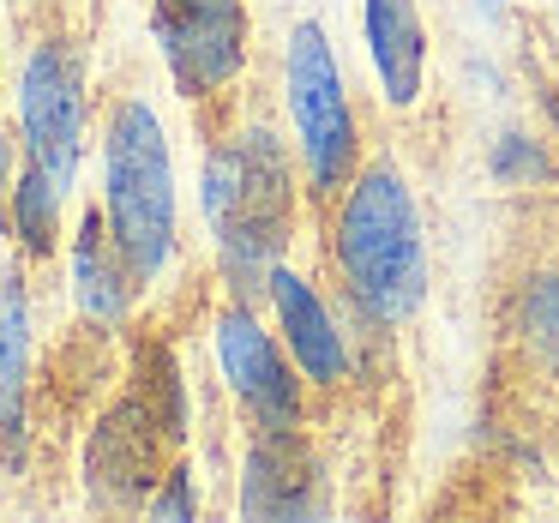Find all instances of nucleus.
<instances>
[{
	"label": "nucleus",
	"instance_id": "1",
	"mask_svg": "<svg viewBox=\"0 0 559 523\" xmlns=\"http://www.w3.org/2000/svg\"><path fill=\"white\" fill-rule=\"evenodd\" d=\"M337 265L355 307L373 325H397L427 295V253H421V217L397 169H367L349 187L337 217Z\"/></svg>",
	"mask_w": 559,
	"mask_h": 523
},
{
	"label": "nucleus",
	"instance_id": "2",
	"mask_svg": "<svg viewBox=\"0 0 559 523\" xmlns=\"http://www.w3.org/2000/svg\"><path fill=\"white\" fill-rule=\"evenodd\" d=\"M205 217L235 289H271V259L289 229V163L271 133H247L205 163Z\"/></svg>",
	"mask_w": 559,
	"mask_h": 523
},
{
	"label": "nucleus",
	"instance_id": "3",
	"mask_svg": "<svg viewBox=\"0 0 559 523\" xmlns=\"http://www.w3.org/2000/svg\"><path fill=\"white\" fill-rule=\"evenodd\" d=\"M109 229L139 283H151L175 241L169 145L145 103H121L109 121Z\"/></svg>",
	"mask_w": 559,
	"mask_h": 523
},
{
	"label": "nucleus",
	"instance_id": "4",
	"mask_svg": "<svg viewBox=\"0 0 559 523\" xmlns=\"http://www.w3.org/2000/svg\"><path fill=\"white\" fill-rule=\"evenodd\" d=\"M289 115L301 133V157L319 193H337V181L349 175L355 157V115H349V91H343L337 55H331L325 31L307 19L289 37Z\"/></svg>",
	"mask_w": 559,
	"mask_h": 523
},
{
	"label": "nucleus",
	"instance_id": "5",
	"mask_svg": "<svg viewBox=\"0 0 559 523\" xmlns=\"http://www.w3.org/2000/svg\"><path fill=\"white\" fill-rule=\"evenodd\" d=\"M151 31L163 43L169 73L193 97H205V91L229 85L241 73V55H247V7L241 0H157Z\"/></svg>",
	"mask_w": 559,
	"mask_h": 523
},
{
	"label": "nucleus",
	"instance_id": "6",
	"mask_svg": "<svg viewBox=\"0 0 559 523\" xmlns=\"http://www.w3.org/2000/svg\"><path fill=\"white\" fill-rule=\"evenodd\" d=\"M19 115H25L31 163H37L55 187H67L79 169V133H85V91H79V67L67 49L31 55L25 91H19Z\"/></svg>",
	"mask_w": 559,
	"mask_h": 523
},
{
	"label": "nucleus",
	"instance_id": "7",
	"mask_svg": "<svg viewBox=\"0 0 559 523\" xmlns=\"http://www.w3.org/2000/svg\"><path fill=\"white\" fill-rule=\"evenodd\" d=\"M217 355H223L229 385L241 391V403L259 415V427H265V433H289L295 415H301V403H295V379H289V361L277 355V343L253 325V313H223Z\"/></svg>",
	"mask_w": 559,
	"mask_h": 523
},
{
	"label": "nucleus",
	"instance_id": "8",
	"mask_svg": "<svg viewBox=\"0 0 559 523\" xmlns=\"http://www.w3.org/2000/svg\"><path fill=\"white\" fill-rule=\"evenodd\" d=\"M271 301H277L283 337H289V355L301 361V373L319 379V385H337V379L349 373V343L331 325L325 301H319L295 271H271Z\"/></svg>",
	"mask_w": 559,
	"mask_h": 523
},
{
	"label": "nucleus",
	"instance_id": "9",
	"mask_svg": "<svg viewBox=\"0 0 559 523\" xmlns=\"http://www.w3.org/2000/svg\"><path fill=\"white\" fill-rule=\"evenodd\" d=\"M367 49H373V73L397 109L421 97V67H427V37L415 0H367Z\"/></svg>",
	"mask_w": 559,
	"mask_h": 523
},
{
	"label": "nucleus",
	"instance_id": "10",
	"mask_svg": "<svg viewBox=\"0 0 559 523\" xmlns=\"http://www.w3.org/2000/svg\"><path fill=\"white\" fill-rule=\"evenodd\" d=\"M241 506H247V518H307V511H319L313 475L301 469V457L289 451L283 433H271L265 445H253Z\"/></svg>",
	"mask_w": 559,
	"mask_h": 523
},
{
	"label": "nucleus",
	"instance_id": "11",
	"mask_svg": "<svg viewBox=\"0 0 559 523\" xmlns=\"http://www.w3.org/2000/svg\"><path fill=\"white\" fill-rule=\"evenodd\" d=\"M25 361H31V313H25V283H0V439L7 463H19L25 439Z\"/></svg>",
	"mask_w": 559,
	"mask_h": 523
},
{
	"label": "nucleus",
	"instance_id": "12",
	"mask_svg": "<svg viewBox=\"0 0 559 523\" xmlns=\"http://www.w3.org/2000/svg\"><path fill=\"white\" fill-rule=\"evenodd\" d=\"M73 271H79V301H85L91 319H121L127 313V283L133 277V265H127L121 241H115L109 223H97V211L85 217V229H79V253H73Z\"/></svg>",
	"mask_w": 559,
	"mask_h": 523
},
{
	"label": "nucleus",
	"instance_id": "13",
	"mask_svg": "<svg viewBox=\"0 0 559 523\" xmlns=\"http://www.w3.org/2000/svg\"><path fill=\"white\" fill-rule=\"evenodd\" d=\"M55 211H61V187L31 163V175L13 187V229H19V241H25L37 259L55 253V223H61Z\"/></svg>",
	"mask_w": 559,
	"mask_h": 523
},
{
	"label": "nucleus",
	"instance_id": "14",
	"mask_svg": "<svg viewBox=\"0 0 559 523\" xmlns=\"http://www.w3.org/2000/svg\"><path fill=\"white\" fill-rule=\"evenodd\" d=\"M523 337L535 343V355H542L547 367H559V277H535L530 289H523Z\"/></svg>",
	"mask_w": 559,
	"mask_h": 523
},
{
	"label": "nucleus",
	"instance_id": "15",
	"mask_svg": "<svg viewBox=\"0 0 559 523\" xmlns=\"http://www.w3.org/2000/svg\"><path fill=\"white\" fill-rule=\"evenodd\" d=\"M493 175H499V181H542V175H547L542 145H535V139H523V133H506L493 145Z\"/></svg>",
	"mask_w": 559,
	"mask_h": 523
},
{
	"label": "nucleus",
	"instance_id": "16",
	"mask_svg": "<svg viewBox=\"0 0 559 523\" xmlns=\"http://www.w3.org/2000/svg\"><path fill=\"white\" fill-rule=\"evenodd\" d=\"M193 506H199V499H193V475H187V469H175L169 475V494H163V499H151V518H193Z\"/></svg>",
	"mask_w": 559,
	"mask_h": 523
},
{
	"label": "nucleus",
	"instance_id": "17",
	"mask_svg": "<svg viewBox=\"0 0 559 523\" xmlns=\"http://www.w3.org/2000/svg\"><path fill=\"white\" fill-rule=\"evenodd\" d=\"M7 175H13V145L0 133V229H7Z\"/></svg>",
	"mask_w": 559,
	"mask_h": 523
},
{
	"label": "nucleus",
	"instance_id": "18",
	"mask_svg": "<svg viewBox=\"0 0 559 523\" xmlns=\"http://www.w3.org/2000/svg\"><path fill=\"white\" fill-rule=\"evenodd\" d=\"M475 7H481L487 19H499V7H506V0H475Z\"/></svg>",
	"mask_w": 559,
	"mask_h": 523
}]
</instances>
